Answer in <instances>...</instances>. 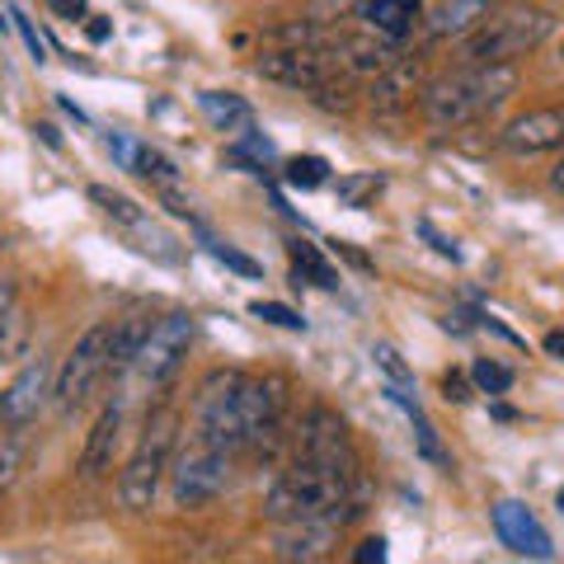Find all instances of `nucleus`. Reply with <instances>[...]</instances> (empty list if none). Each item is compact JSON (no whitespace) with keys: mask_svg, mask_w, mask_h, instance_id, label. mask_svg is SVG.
Wrapping results in <instances>:
<instances>
[{"mask_svg":"<svg viewBox=\"0 0 564 564\" xmlns=\"http://www.w3.org/2000/svg\"><path fill=\"white\" fill-rule=\"evenodd\" d=\"M231 470L236 456L221 447H207L193 437V447L170 466V499L180 508H207L217 503L226 489H231Z\"/></svg>","mask_w":564,"mask_h":564,"instance_id":"nucleus-8","label":"nucleus"},{"mask_svg":"<svg viewBox=\"0 0 564 564\" xmlns=\"http://www.w3.org/2000/svg\"><path fill=\"white\" fill-rule=\"evenodd\" d=\"M551 29L555 20L536 6L494 10L470 39H462V62H518L551 39Z\"/></svg>","mask_w":564,"mask_h":564,"instance_id":"nucleus-5","label":"nucleus"},{"mask_svg":"<svg viewBox=\"0 0 564 564\" xmlns=\"http://www.w3.org/2000/svg\"><path fill=\"white\" fill-rule=\"evenodd\" d=\"M545 352H551V358H560L564 362V329H551V334H545V344H541Z\"/></svg>","mask_w":564,"mask_h":564,"instance_id":"nucleus-37","label":"nucleus"},{"mask_svg":"<svg viewBox=\"0 0 564 564\" xmlns=\"http://www.w3.org/2000/svg\"><path fill=\"white\" fill-rule=\"evenodd\" d=\"M90 39H95V43H104V39H109V24L95 20V24H90Z\"/></svg>","mask_w":564,"mask_h":564,"instance_id":"nucleus-38","label":"nucleus"},{"mask_svg":"<svg viewBox=\"0 0 564 564\" xmlns=\"http://www.w3.org/2000/svg\"><path fill=\"white\" fill-rule=\"evenodd\" d=\"M254 70L263 80H273V85H288V90H321V85L329 80H339L344 70L339 62H334V47L329 52H306V47H269L263 57L254 62Z\"/></svg>","mask_w":564,"mask_h":564,"instance_id":"nucleus-9","label":"nucleus"},{"mask_svg":"<svg viewBox=\"0 0 564 564\" xmlns=\"http://www.w3.org/2000/svg\"><path fill=\"white\" fill-rule=\"evenodd\" d=\"M288 419V386L278 377H254L240 367L207 372L193 395V437L207 447L240 456L273 452Z\"/></svg>","mask_w":564,"mask_h":564,"instance_id":"nucleus-1","label":"nucleus"},{"mask_svg":"<svg viewBox=\"0 0 564 564\" xmlns=\"http://www.w3.org/2000/svg\"><path fill=\"white\" fill-rule=\"evenodd\" d=\"M14 24H20V33H24V43H29V52H33V62H43V39H39V29H33L24 14H14Z\"/></svg>","mask_w":564,"mask_h":564,"instance_id":"nucleus-36","label":"nucleus"},{"mask_svg":"<svg viewBox=\"0 0 564 564\" xmlns=\"http://www.w3.org/2000/svg\"><path fill=\"white\" fill-rule=\"evenodd\" d=\"M52 367L43 358H33L20 377H14L6 391H0V414H6V429H29L33 419H39V410L47 404L52 395Z\"/></svg>","mask_w":564,"mask_h":564,"instance_id":"nucleus-13","label":"nucleus"},{"mask_svg":"<svg viewBox=\"0 0 564 564\" xmlns=\"http://www.w3.org/2000/svg\"><path fill=\"white\" fill-rule=\"evenodd\" d=\"M352 560H358V564H372V560H377V564H381V560H386V536H367Z\"/></svg>","mask_w":564,"mask_h":564,"instance_id":"nucleus-34","label":"nucleus"},{"mask_svg":"<svg viewBox=\"0 0 564 564\" xmlns=\"http://www.w3.org/2000/svg\"><path fill=\"white\" fill-rule=\"evenodd\" d=\"M0 254H6V236H0Z\"/></svg>","mask_w":564,"mask_h":564,"instance_id":"nucleus-42","label":"nucleus"},{"mask_svg":"<svg viewBox=\"0 0 564 564\" xmlns=\"http://www.w3.org/2000/svg\"><path fill=\"white\" fill-rule=\"evenodd\" d=\"M24 452H29L24 429H6V433H0V494L14 485V475H20V466H24Z\"/></svg>","mask_w":564,"mask_h":564,"instance_id":"nucleus-26","label":"nucleus"},{"mask_svg":"<svg viewBox=\"0 0 564 564\" xmlns=\"http://www.w3.org/2000/svg\"><path fill=\"white\" fill-rule=\"evenodd\" d=\"M104 147H109V155H118V165H122V170H132V165H137V151H141V141H128V137H109V141H104Z\"/></svg>","mask_w":564,"mask_h":564,"instance_id":"nucleus-33","label":"nucleus"},{"mask_svg":"<svg viewBox=\"0 0 564 564\" xmlns=\"http://www.w3.org/2000/svg\"><path fill=\"white\" fill-rule=\"evenodd\" d=\"M109 339H113V321H99L70 344V352L57 367V381H52V400H57L62 414H76L109 381Z\"/></svg>","mask_w":564,"mask_h":564,"instance_id":"nucleus-6","label":"nucleus"},{"mask_svg":"<svg viewBox=\"0 0 564 564\" xmlns=\"http://www.w3.org/2000/svg\"><path fill=\"white\" fill-rule=\"evenodd\" d=\"M288 254H292V269H296V273H306V278L315 282V288H325V292L339 288V273L329 269L325 254L315 250V245H306V240H292V245H288Z\"/></svg>","mask_w":564,"mask_h":564,"instance_id":"nucleus-22","label":"nucleus"},{"mask_svg":"<svg viewBox=\"0 0 564 564\" xmlns=\"http://www.w3.org/2000/svg\"><path fill=\"white\" fill-rule=\"evenodd\" d=\"M198 109L207 113V122L217 128L221 137H250L259 122H254V109L245 104L240 95H231V90H203L198 95Z\"/></svg>","mask_w":564,"mask_h":564,"instance_id":"nucleus-19","label":"nucleus"},{"mask_svg":"<svg viewBox=\"0 0 564 564\" xmlns=\"http://www.w3.org/2000/svg\"><path fill=\"white\" fill-rule=\"evenodd\" d=\"M372 358H377L381 377H386V395H419V391H414V372L404 367V358H400L391 344H377Z\"/></svg>","mask_w":564,"mask_h":564,"instance_id":"nucleus-24","label":"nucleus"},{"mask_svg":"<svg viewBox=\"0 0 564 564\" xmlns=\"http://www.w3.org/2000/svg\"><path fill=\"white\" fill-rule=\"evenodd\" d=\"M0 433H6V414H0Z\"/></svg>","mask_w":564,"mask_h":564,"instance_id":"nucleus-41","label":"nucleus"},{"mask_svg":"<svg viewBox=\"0 0 564 564\" xmlns=\"http://www.w3.org/2000/svg\"><path fill=\"white\" fill-rule=\"evenodd\" d=\"M499 151L508 155H545V151H564V109L545 104V109H527L518 118H508L499 128Z\"/></svg>","mask_w":564,"mask_h":564,"instance_id":"nucleus-11","label":"nucleus"},{"mask_svg":"<svg viewBox=\"0 0 564 564\" xmlns=\"http://www.w3.org/2000/svg\"><path fill=\"white\" fill-rule=\"evenodd\" d=\"M470 381H475V391H480V395H508V391H513V372H508L503 362H494V358L475 362Z\"/></svg>","mask_w":564,"mask_h":564,"instance_id":"nucleus-28","label":"nucleus"},{"mask_svg":"<svg viewBox=\"0 0 564 564\" xmlns=\"http://www.w3.org/2000/svg\"><path fill=\"white\" fill-rule=\"evenodd\" d=\"M296 452L315 456L325 466H339V470H362L358 452H352V437L344 429V419L329 410V404H311L302 414V429H296Z\"/></svg>","mask_w":564,"mask_h":564,"instance_id":"nucleus-10","label":"nucleus"},{"mask_svg":"<svg viewBox=\"0 0 564 564\" xmlns=\"http://www.w3.org/2000/svg\"><path fill=\"white\" fill-rule=\"evenodd\" d=\"M122 423H128L122 419V400H109L99 410L90 437H85V452H80V475L85 480H104V475L113 470L118 447H122Z\"/></svg>","mask_w":564,"mask_h":564,"instance_id":"nucleus-15","label":"nucleus"},{"mask_svg":"<svg viewBox=\"0 0 564 564\" xmlns=\"http://www.w3.org/2000/svg\"><path fill=\"white\" fill-rule=\"evenodd\" d=\"M193 339H198V321H193L188 311H170V315H161V321L151 325V334H147V344H141V352H137V367H132L137 381L147 386V391L161 395L165 386L180 377V367H184V358H188Z\"/></svg>","mask_w":564,"mask_h":564,"instance_id":"nucleus-7","label":"nucleus"},{"mask_svg":"<svg viewBox=\"0 0 564 564\" xmlns=\"http://www.w3.org/2000/svg\"><path fill=\"white\" fill-rule=\"evenodd\" d=\"M423 0H362V20L372 33L391 43H404L414 29H423Z\"/></svg>","mask_w":564,"mask_h":564,"instance_id":"nucleus-18","label":"nucleus"},{"mask_svg":"<svg viewBox=\"0 0 564 564\" xmlns=\"http://www.w3.org/2000/svg\"><path fill=\"white\" fill-rule=\"evenodd\" d=\"M555 508H560V513H564V485H560V494H555Z\"/></svg>","mask_w":564,"mask_h":564,"instance_id":"nucleus-40","label":"nucleus"},{"mask_svg":"<svg viewBox=\"0 0 564 564\" xmlns=\"http://www.w3.org/2000/svg\"><path fill=\"white\" fill-rule=\"evenodd\" d=\"M90 203H99L104 217L118 221L122 231H137V226L147 221V212H141V207L128 198V193H113V188H104V184H95V188H90Z\"/></svg>","mask_w":564,"mask_h":564,"instance_id":"nucleus-23","label":"nucleus"},{"mask_svg":"<svg viewBox=\"0 0 564 564\" xmlns=\"http://www.w3.org/2000/svg\"><path fill=\"white\" fill-rule=\"evenodd\" d=\"M494 10H499V0H437V6L423 14V39L429 43H462L489 20Z\"/></svg>","mask_w":564,"mask_h":564,"instance_id":"nucleus-14","label":"nucleus"},{"mask_svg":"<svg viewBox=\"0 0 564 564\" xmlns=\"http://www.w3.org/2000/svg\"><path fill=\"white\" fill-rule=\"evenodd\" d=\"M494 532L508 545L513 555H527V560H551L555 545H551V532L536 522V513L518 499H499L494 503Z\"/></svg>","mask_w":564,"mask_h":564,"instance_id":"nucleus-12","label":"nucleus"},{"mask_svg":"<svg viewBox=\"0 0 564 564\" xmlns=\"http://www.w3.org/2000/svg\"><path fill=\"white\" fill-rule=\"evenodd\" d=\"M423 66L414 57H400L395 66H386L381 76H372V109L381 113H395V109H410L414 95H423Z\"/></svg>","mask_w":564,"mask_h":564,"instance_id":"nucleus-17","label":"nucleus"},{"mask_svg":"<svg viewBox=\"0 0 564 564\" xmlns=\"http://www.w3.org/2000/svg\"><path fill=\"white\" fill-rule=\"evenodd\" d=\"M419 236H423V240H433V250H437V254H443V259H452V263H456V259H462V250H456V240H447V236H443V231H437V226H433V221H419Z\"/></svg>","mask_w":564,"mask_h":564,"instance_id":"nucleus-32","label":"nucleus"},{"mask_svg":"<svg viewBox=\"0 0 564 564\" xmlns=\"http://www.w3.org/2000/svg\"><path fill=\"white\" fill-rule=\"evenodd\" d=\"M443 391H447V400H456V404H466V400H470V386H466L462 372H447V377H443Z\"/></svg>","mask_w":564,"mask_h":564,"instance_id":"nucleus-35","label":"nucleus"},{"mask_svg":"<svg viewBox=\"0 0 564 564\" xmlns=\"http://www.w3.org/2000/svg\"><path fill=\"white\" fill-rule=\"evenodd\" d=\"M334 193H339V207H367L381 193V174H339Z\"/></svg>","mask_w":564,"mask_h":564,"instance_id":"nucleus-27","label":"nucleus"},{"mask_svg":"<svg viewBox=\"0 0 564 564\" xmlns=\"http://www.w3.org/2000/svg\"><path fill=\"white\" fill-rule=\"evenodd\" d=\"M278 560H325L334 536H339V522L329 518H302V522H278Z\"/></svg>","mask_w":564,"mask_h":564,"instance_id":"nucleus-16","label":"nucleus"},{"mask_svg":"<svg viewBox=\"0 0 564 564\" xmlns=\"http://www.w3.org/2000/svg\"><path fill=\"white\" fill-rule=\"evenodd\" d=\"M250 315H259V321H269V325H282V329H306L302 315H296L292 306H282V302H254Z\"/></svg>","mask_w":564,"mask_h":564,"instance_id":"nucleus-29","label":"nucleus"},{"mask_svg":"<svg viewBox=\"0 0 564 564\" xmlns=\"http://www.w3.org/2000/svg\"><path fill=\"white\" fill-rule=\"evenodd\" d=\"M263 513L273 522H302V518H329L352 522L362 513V470L325 466L306 452H292V462L273 475Z\"/></svg>","mask_w":564,"mask_h":564,"instance_id":"nucleus-2","label":"nucleus"},{"mask_svg":"<svg viewBox=\"0 0 564 564\" xmlns=\"http://www.w3.org/2000/svg\"><path fill=\"white\" fill-rule=\"evenodd\" d=\"M282 180L292 188H321V184H329V161L325 155H292L288 170H282Z\"/></svg>","mask_w":564,"mask_h":564,"instance_id":"nucleus-25","label":"nucleus"},{"mask_svg":"<svg viewBox=\"0 0 564 564\" xmlns=\"http://www.w3.org/2000/svg\"><path fill=\"white\" fill-rule=\"evenodd\" d=\"M47 10L57 14V20H66V24L90 20V0H47Z\"/></svg>","mask_w":564,"mask_h":564,"instance_id":"nucleus-31","label":"nucleus"},{"mask_svg":"<svg viewBox=\"0 0 564 564\" xmlns=\"http://www.w3.org/2000/svg\"><path fill=\"white\" fill-rule=\"evenodd\" d=\"M24 344V321H20V296H14V282H0V362L14 358Z\"/></svg>","mask_w":564,"mask_h":564,"instance_id":"nucleus-21","label":"nucleus"},{"mask_svg":"<svg viewBox=\"0 0 564 564\" xmlns=\"http://www.w3.org/2000/svg\"><path fill=\"white\" fill-rule=\"evenodd\" d=\"M207 250L212 254H217L221 263H226V269H236V273H245V278H259L263 269H259V263L254 259H245L240 250H231V245H217V240H207Z\"/></svg>","mask_w":564,"mask_h":564,"instance_id":"nucleus-30","label":"nucleus"},{"mask_svg":"<svg viewBox=\"0 0 564 564\" xmlns=\"http://www.w3.org/2000/svg\"><path fill=\"white\" fill-rule=\"evenodd\" d=\"M180 429H184L180 410H174L170 400H155V410L147 414V423H141L137 447L128 452L122 475H118L122 508H132V513H147V508H155V494H161V485L170 480V466H174V443H180Z\"/></svg>","mask_w":564,"mask_h":564,"instance_id":"nucleus-4","label":"nucleus"},{"mask_svg":"<svg viewBox=\"0 0 564 564\" xmlns=\"http://www.w3.org/2000/svg\"><path fill=\"white\" fill-rule=\"evenodd\" d=\"M513 95H518L513 62H466L452 76L423 85L419 109L429 118V128L456 132V128H470V122H485L489 113H499Z\"/></svg>","mask_w":564,"mask_h":564,"instance_id":"nucleus-3","label":"nucleus"},{"mask_svg":"<svg viewBox=\"0 0 564 564\" xmlns=\"http://www.w3.org/2000/svg\"><path fill=\"white\" fill-rule=\"evenodd\" d=\"M151 334V315H122L113 321V339H109V381H122L137 367V352Z\"/></svg>","mask_w":564,"mask_h":564,"instance_id":"nucleus-20","label":"nucleus"},{"mask_svg":"<svg viewBox=\"0 0 564 564\" xmlns=\"http://www.w3.org/2000/svg\"><path fill=\"white\" fill-rule=\"evenodd\" d=\"M551 188H555V193H564V161L551 170Z\"/></svg>","mask_w":564,"mask_h":564,"instance_id":"nucleus-39","label":"nucleus"}]
</instances>
